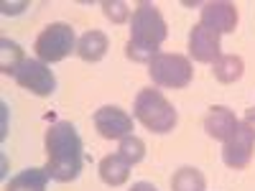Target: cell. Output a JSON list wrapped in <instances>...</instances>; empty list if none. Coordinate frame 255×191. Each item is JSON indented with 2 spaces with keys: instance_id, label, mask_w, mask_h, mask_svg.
I'll return each instance as SVG.
<instances>
[{
  "instance_id": "1",
  "label": "cell",
  "mask_w": 255,
  "mask_h": 191,
  "mask_svg": "<svg viewBox=\"0 0 255 191\" xmlns=\"http://www.w3.org/2000/svg\"><path fill=\"white\" fill-rule=\"evenodd\" d=\"M44 148H46V166L44 168H46L51 181L69 184L82 174L84 145H82L77 127L69 120H59V122L49 125L46 138H44Z\"/></svg>"
},
{
  "instance_id": "2",
  "label": "cell",
  "mask_w": 255,
  "mask_h": 191,
  "mask_svg": "<svg viewBox=\"0 0 255 191\" xmlns=\"http://www.w3.org/2000/svg\"><path fill=\"white\" fill-rule=\"evenodd\" d=\"M168 36L166 20L161 15V10L153 3H138L130 18V38L125 44V54L128 59H133L138 64H148L153 56H158L161 44Z\"/></svg>"
},
{
  "instance_id": "3",
  "label": "cell",
  "mask_w": 255,
  "mask_h": 191,
  "mask_svg": "<svg viewBox=\"0 0 255 191\" xmlns=\"http://www.w3.org/2000/svg\"><path fill=\"white\" fill-rule=\"evenodd\" d=\"M133 115L135 120L151 130L156 135H166L171 133L176 122H179V112L171 102H168L161 90H153V87H145L135 95V102H133Z\"/></svg>"
},
{
  "instance_id": "4",
  "label": "cell",
  "mask_w": 255,
  "mask_h": 191,
  "mask_svg": "<svg viewBox=\"0 0 255 191\" xmlns=\"http://www.w3.org/2000/svg\"><path fill=\"white\" fill-rule=\"evenodd\" d=\"M77 33L69 23L64 20H56V23H49L44 31L36 36V56L44 61V64H56L64 61L67 56L77 54Z\"/></svg>"
},
{
  "instance_id": "5",
  "label": "cell",
  "mask_w": 255,
  "mask_h": 191,
  "mask_svg": "<svg viewBox=\"0 0 255 191\" xmlns=\"http://www.w3.org/2000/svg\"><path fill=\"white\" fill-rule=\"evenodd\" d=\"M148 74L156 87L184 90L194 79V67H191V59L184 54H158L148 61Z\"/></svg>"
},
{
  "instance_id": "6",
  "label": "cell",
  "mask_w": 255,
  "mask_h": 191,
  "mask_svg": "<svg viewBox=\"0 0 255 191\" xmlns=\"http://www.w3.org/2000/svg\"><path fill=\"white\" fill-rule=\"evenodd\" d=\"M15 84L20 90H26L36 97H51L56 92V77L49 69V64L41 59H26L15 72Z\"/></svg>"
},
{
  "instance_id": "7",
  "label": "cell",
  "mask_w": 255,
  "mask_h": 191,
  "mask_svg": "<svg viewBox=\"0 0 255 191\" xmlns=\"http://www.w3.org/2000/svg\"><path fill=\"white\" fill-rule=\"evenodd\" d=\"M253 153H255V135L245 122H240L238 133L222 148V161H225L227 168H232V171H243V168L250 166Z\"/></svg>"
},
{
  "instance_id": "8",
  "label": "cell",
  "mask_w": 255,
  "mask_h": 191,
  "mask_svg": "<svg viewBox=\"0 0 255 191\" xmlns=\"http://www.w3.org/2000/svg\"><path fill=\"white\" fill-rule=\"evenodd\" d=\"M238 5L230 3V0H209V3L202 5V15H199V23L212 28L215 33H232L238 28Z\"/></svg>"
},
{
  "instance_id": "9",
  "label": "cell",
  "mask_w": 255,
  "mask_h": 191,
  "mask_svg": "<svg viewBox=\"0 0 255 191\" xmlns=\"http://www.w3.org/2000/svg\"><path fill=\"white\" fill-rule=\"evenodd\" d=\"M95 127L105 140H123L125 135H133V117L115 104H105L95 112Z\"/></svg>"
},
{
  "instance_id": "10",
  "label": "cell",
  "mask_w": 255,
  "mask_h": 191,
  "mask_svg": "<svg viewBox=\"0 0 255 191\" xmlns=\"http://www.w3.org/2000/svg\"><path fill=\"white\" fill-rule=\"evenodd\" d=\"M189 56L199 61V64H215L222 56V46H220V33H215L212 28L197 23L189 33Z\"/></svg>"
},
{
  "instance_id": "11",
  "label": "cell",
  "mask_w": 255,
  "mask_h": 191,
  "mask_svg": "<svg viewBox=\"0 0 255 191\" xmlns=\"http://www.w3.org/2000/svg\"><path fill=\"white\" fill-rule=\"evenodd\" d=\"M240 127V120L235 117V112L222 107V104H217V107H209L207 117H204V130L209 138H215L220 143H227L232 135L238 133Z\"/></svg>"
},
{
  "instance_id": "12",
  "label": "cell",
  "mask_w": 255,
  "mask_h": 191,
  "mask_svg": "<svg viewBox=\"0 0 255 191\" xmlns=\"http://www.w3.org/2000/svg\"><path fill=\"white\" fill-rule=\"evenodd\" d=\"M108 49H110V38L102 31H87L77 41V56L82 61H90V64L102 61L105 54H108Z\"/></svg>"
},
{
  "instance_id": "13",
  "label": "cell",
  "mask_w": 255,
  "mask_h": 191,
  "mask_svg": "<svg viewBox=\"0 0 255 191\" xmlns=\"http://www.w3.org/2000/svg\"><path fill=\"white\" fill-rule=\"evenodd\" d=\"M130 163H128L125 158H120L118 153L113 156H105L97 166V171H100V179L102 184H108V186H123L128 179H130Z\"/></svg>"
},
{
  "instance_id": "14",
  "label": "cell",
  "mask_w": 255,
  "mask_h": 191,
  "mask_svg": "<svg viewBox=\"0 0 255 191\" xmlns=\"http://www.w3.org/2000/svg\"><path fill=\"white\" fill-rule=\"evenodd\" d=\"M46 184H49L46 168H23L8 181L5 191H46Z\"/></svg>"
},
{
  "instance_id": "15",
  "label": "cell",
  "mask_w": 255,
  "mask_h": 191,
  "mask_svg": "<svg viewBox=\"0 0 255 191\" xmlns=\"http://www.w3.org/2000/svg\"><path fill=\"white\" fill-rule=\"evenodd\" d=\"M212 72H215L217 82L222 84H235L243 74H245V61L238 54H222L215 64H212Z\"/></svg>"
},
{
  "instance_id": "16",
  "label": "cell",
  "mask_w": 255,
  "mask_h": 191,
  "mask_svg": "<svg viewBox=\"0 0 255 191\" xmlns=\"http://www.w3.org/2000/svg\"><path fill=\"white\" fill-rule=\"evenodd\" d=\"M171 189L174 191H204L207 189V179L199 168L194 166H184L174 174L171 179Z\"/></svg>"
},
{
  "instance_id": "17",
  "label": "cell",
  "mask_w": 255,
  "mask_h": 191,
  "mask_svg": "<svg viewBox=\"0 0 255 191\" xmlns=\"http://www.w3.org/2000/svg\"><path fill=\"white\" fill-rule=\"evenodd\" d=\"M23 61H26V56H23V51H20V46L15 44V41L0 38V69H3V74L15 77L18 67Z\"/></svg>"
},
{
  "instance_id": "18",
  "label": "cell",
  "mask_w": 255,
  "mask_h": 191,
  "mask_svg": "<svg viewBox=\"0 0 255 191\" xmlns=\"http://www.w3.org/2000/svg\"><path fill=\"white\" fill-rule=\"evenodd\" d=\"M118 156L125 158L130 166H135V163H140L145 158V143L138 135H125L120 140V145H118Z\"/></svg>"
},
{
  "instance_id": "19",
  "label": "cell",
  "mask_w": 255,
  "mask_h": 191,
  "mask_svg": "<svg viewBox=\"0 0 255 191\" xmlns=\"http://www.w3.org/2000/svg\"><path fill=\"white\" fill-rule=\"evenodd\" d=\"M102 13L108 15L113 23H125V20H130V5L125 3V0H105L102 3Z\"/></svg>"
},
{
  "instance_id": "20",
  "label": "cell",
  "mask_w": 255,
  "mask_h": 191,
  "mask_svg": "<svg viewBox=\"0 0 255 191\" xmlns=\"http://www.w3.org/2000/svg\"><path fill=\"white\" fill-rule=\"evenodd\" d=\"M130 191H158V189L153 184H148V181H138V184L130 186Z\"/></svg>"
},
{
  "instance_id": "21",
  "label": "cell",
  "mask_w": 255,
  "mask_h": 191,
  "mask_svg": "<svg viewBox=\"0 0 255 191\" xmlns=\"http://www.w3.org/2000/svg\"><path fill=\"white\" fill-rule=\"evenodd\" d=\"M243 122L250 127L253 135H255V107H253V110H248V115H245V120H243Z\"/></svg>"
}]
</instances>
